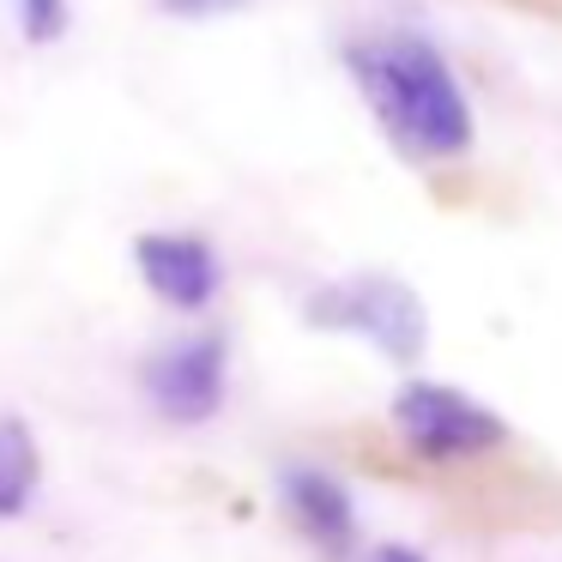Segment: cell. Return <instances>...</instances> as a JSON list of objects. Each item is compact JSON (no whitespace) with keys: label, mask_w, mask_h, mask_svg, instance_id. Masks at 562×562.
<instances>
[{"label":"cell","mask_w":562,"mask_h":562,"mask_svg":"<svg viewBox=\"0 0 562 562\" xmlns=\"http://www.w3.org/2000/svg\"><path fill=\"white\" fill-rule=\"evenodd\" d=\"M224 375H231L224 339H182L146 369V393L170 424H206L224 405Z\"/></svg>","instance_id":"obj_4"},{"label":"cell","mask_w":562,"mask_h":562,"mask_svg":"<svg viewBox=\"0 0 562 562\" xmlns=\"http://www.w3.org/2000/svg\"><path fill=\"white\" fill-rule=\"evenodd\" d=\"M170 19H218L231 13V7H248V0H158Z\"/></svg>","instance_id":"obj_9"},{"label":"cell","mask_w":562,"mask_h":562,"mask_svg":"<svg viewBox=\"0 0 562 562\" xmlns=\"http://www.w3.org/2000/svg\"><path fill=\"white\" fill-rule=\"evenodd\" d=\"M393 424H400V436L412 441L417 453H429V460H465V453H490V448L508 441V424H502L496 412H484L472 393L441 387V381H412V387H400Z\"/></svg>","instance_id":"obj_3"},{"label":"cell","mask_w":562,"mask_h":562,"mask_svg":"<svg viewBox=\"0 0 562 562\" xmlns=\"http://www.w3.org/2000/svg\"><path fill=\"white\" fill-rule=\"evenodd\" d=\"M37 484H43L37 436H31L25 417L0 412V520H19L37 502Z\"/></svg>","instance_id":"obj_7"},{"label":"cell","mask_w":562,"mask_h":562,"mask_svg":"<svg viewBox=\"0 0 562 562\" xmlns=\"http://www.w3.org/2000/svg\"><path fill=\"white\" fill-rule=\"evenodd\" d=\"M357 79H363L381 127L405 151H417V158H460L472 146L465 91L424 37H387L375 49H363L357 55Z\"/></svg>","instance_id":"obj_1"},{"label":"cell","mask_w":562,"mask_h":562,"mask_svg":"<svg viewBox=\"0 0 562 562\" xmlns=\"http://www.w3.org/2000/svg\"><path fill=\"white\" fill-rule=\"evenodd\" d=\"M134 267L139 279L151 284V291L164 296L170 308H206L212 296H218V255H212V243H200V236H139L134 243Z\"/></svg>","instance_id":"obj_5"},{"label":"cell","mask_w":562,"mask_h":562,"mask_svg":"<svg viewBox=\"0 0 562 562\" xmlns=\"http://www.w3.org/2000/svg\"><path fill=\"white\" fill-rule=\"evenodd\" d=\"M19 31H25V43H55L67 31V0H19Z\"/></svg>","instance_id":"obj_8"},{"label":"cell","mask_w":562,"mask_h":562,"mask_svg":"<svg viewBox=\"0 0 562 562\" xmlns=\"http://www.w3.org/2000/svg\"><path fill=\"white\" fill-rule=\"evenodd\" d=\"M284 508H291L296 526H303L321 550H333V557H339L357 532L351 490H345L339 477L315 472V465H291V472H284Z\"/></svg>","instance_id":"obj_6"},{"label":"cell","mask_w":562,"mask_h":562,"mask_svg":"<svg viewBox=\"0 0 562 562\" xmlns=\"http://www.w3.org/2000/svg\"><path fill=\"white\" fill-rule=\"evenodd\" d=\"M308 321L333 333H363V339L381 345V357H424L429 345V315L417 303L412 284L387 279V272H357V279H339L327 291L308 296Z\"/></svg>","instance_id":"obj_2"},{"label":"cell","mask_w":562,"mask_h":562,"mask_svg":"<svg viewBox=\"0 0 562 562\" xmlns=\"http://www.w3.org/2000/svg\"><path fill=\"white\" fill-rule=\"evenodd\" d=\"M375 562H424V557H417L412 544H381V550H375Z\"/></svg>","instance_id":"obj_10"}]
</instances>
